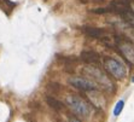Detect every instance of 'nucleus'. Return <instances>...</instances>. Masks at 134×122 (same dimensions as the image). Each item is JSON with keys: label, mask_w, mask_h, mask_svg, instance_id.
I'll list each match as a JSON object with an SVG mask.
<instances>
[{"label": "nucleus", "mask_w": 134, "mask_h": 122, "mask_svg": "<svg viewBox=\"0 0 134 122\" xmlns=\"http://www.w3.org/2000/svg\"><path fill=\"white\" fill-rule=\"evenodd\" d=\"M66 105L72 110V113L81 117H88L92 113V104L79 97V96H68L65 99Z\"/></svg>", "instance_id": "nucleus-1"}, {"label": "nucleus", "mask_w": 134, "mask_h": 122, "mask_svg": "<svg viewBox=\"0 0 134 122\" xmlns=\"http://www.w3.org/2000/svg\"><path fill=\"white\" fill-rule=\"evenodd\" d=\"M103 66L105 71H108V74H110L115 79H123L127 75V69L125 68V65L115 58H111V57L104 58Z\"/></svg>", "instance_id": "nucleus-2"}, {"label": "nucleus", "mask_w": 134, "mask_h": 122, "mask_svg": "<svg viewBox=\"0 0 134 122\" xmlns=\"http://www.w3.org/2000/svg\"><path fill=\"white\" fill-rule=\"evenodd\" d=\"M69 84L74 86L77 90L81 91L88 92V91H93V90H98V86L96 82H93L91 79H86V77H81V76H76V77H70L69 79Z\"/></svg>", "instance_id": "nucleus-3"}, {"label": "nucleus", "mask_w": 134, "mask_h": 122, "mask_svg": "<svg viewBox=\"0 0 134 122\" xmlns=\"http://www.w3.org/2000/svg\"><path fill=\"white\" fill-rule=\"evenodd\" d=\"M85 74L90 75V77H93L92 81L96 82L98 86H105L106 84H109V77H106V75L103 73V70H100L99 68L96 66H87L83 70Z\"/></svg>", "instance_id": "nucleus-4"}, {"label": "nucleus", "mask_w": 134, "mask_h": 122, "mask_svg": "<svg viewBox=\"0 0 134 122\" xmlns=\"http://www.w3.org/2000/svg\"><path fill=\"white\" fill-rule=\"evenodd\" d=\"M117 40V44H119V48H120V53L125 57L126 59L129 62V64H133V56H134V51H133V44H129L128 40L122 41L120 39H116Z\"/></svg>", "instance_id": "nucleus-5"}, {"label": "nucleus", "mask_w": 134, "mask_h": 122, "mask_svg": "<svg viewBox=\"0 0 134 122\" xmlns=\"http://www.w3.org/2000/svg\"><path fill=\"white\" fill-rule=\"evenodd\" d=\"M82 31H83L87 36H91V38H94V39H103L106 35L104 29L92 28V27H83V28H82Z\"/></svg>", "instance_id": "nucleus-6"}, {"label": "nucleus", "mask_w": 134, "mask_h": 122, "mask_svg": "<svg viewBox=\"0 0 134 122\" xmlns=\"http://www.w3.org/2000/svg\"><path fill=\"white\" fill-rule=\"evenodd\" d=\"M81 58L91 64H96L99 63V54L96 53L94 51H83L81 53Z\"/></svg>", "instance_id": "nucleus-7"}, {"label": "nucleus", "mask_w": 134, "mask_h": 122, "mask_svg": "<svg viewBox=\"0 0 134 122\" xmlns=\"http://www.w3.org/2000/svg\"><path fill=\"white\" fill-rule=\"evenodd\" d=\"M46 100H47V103H48V105H50V107H52L53 109H56V110H64V105H63V103H60L59 100L54 99V98H51V97H47Z\"/></svg>", "instance_id": "nucleus-8"}, {"label": "nucleus", "mask_w": 134, "mask_h": 122, "mask_svg": "<svg viewBox=\"0 0 134 122\" xmlns=\"http://www.w3.org/2000/svg\"><path fill=\"white\" fill-rule=\"evenodd\" d=\"M123 108H125V100L123 99L119 100L115 105V109H114V116H120V114L122 113Z\"/></svg>", "instance_id": "nucleus-9"}, {"label": "nucleus", "mask_w": 134, "mask_h": 122, "mask_svg": "<svg viewBox=\"0 0 134 122\" xmlns=\"http://www.w3.org/2000/svg\"><path fill=\"white\" fill-rule=\"evenodd\" d=\"M69 122H81L77 117H75V116H70L69 117Z\"/></svg>", "instance_id": "nucleus-10"}]
</instances>
